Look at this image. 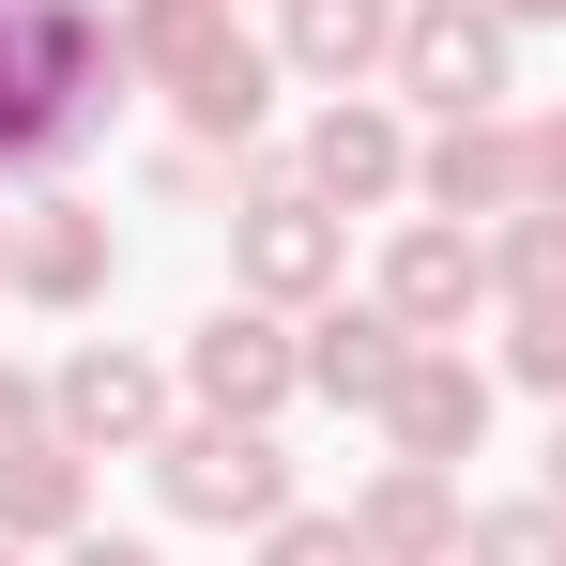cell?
Masks as SVG:
<instances>
[{
    "instance_id": "obj_1",
    "label": "cell",
    "mask_w": 566,
    "mask_h": 566,
    "mask_svg": "<svg viewBox=\"0 0 566 566\" xmlns=\"http://www.w3.org/2000/svg\"><path fill=\"white\" fill-rule=\"evenodd\" d=\"M123 93H154L123 46V0H0V185L77 169L123 123Z\"/></svg>"
},
{
    "instance_id": "obj_2",
    "label": "cell",
    "mask_w": 566,
    "mask_h": 566,
    "mask_svg": "<svg viewBox=\"0 0 566 566\" xmlns=\"http://www.w3.org/2000/svg\"><path fill=\"white\" fill-rule=\"evenodd\" d=\"M353 276V214L276 169V154H245V199H230V291H261V306H322V291Z\"/></svg>"
},
{
    "instance_id": "obj_3",
    "label": "cell",
    "mask_w": 566,
    "mask_h": 566,
    "mask_svg": "<svg viewBox=\"0 0 566 566\" xmlns=\"http://www.w3.org/2000/svg\"><path fill=\"white\" fill-rule=\"evenodd\" d=\"M154 490H169V521H199V536H261V521H291V444L276 429H230V413H169Z\"/></svg>"
},
{
    "instance_id": "obj_4",
    "label": "cell",
    "mask_w": 566,
    "mask_h": 566,
    "mask_svg": "<svg viewBox=\"0 0 566 566\" xmlns=\"http://www.w3.org/2000/svg\"><path fill=\"white\" fill-rule=\"evenodd\" d=\"M185 398L230 413V429H276L291 398H306V337H291V306H261V291L199 306V322H185Z\"/></svg>"
},
{
    "instance_id": "obj_5",
    "label": "cell",
    "mask_w": 566,
    "mask_h": 566,
    "mask_svg": "<svg viewBox=\"0 0 566 566\" xmlns=\"http://www.w3.org/2000/svg\"><path fill=\"white\" fill-rule=\"evenodd\" d=\"M169 382L185 368H154V353H123V337H77V353L46 368V429H62L77 460H154V444H169Z\"/></svg>"
},
{
    "instance_id": "obj_6",
    "label": "cell",
    "mask_w": 566,
    "mask_h": 566,
    "mask_svg": "<svg viewBox=\"0 0 566 566\" xmlns=\"http://www.w3.org/2000/svg\"><path fill=\"white\" fill-rule=\"evenodd\" d=\"M505 15L490 0H398V62H382V93H413L429 123H460V107H505Z\"/></svg>"
},
{
    "instance_id": "obj_7",
    "label": "cell",
    "mask_w": 566,
    "mask_h": 566,
    "mask_svg": "<svg viewBox=\"0 0 566 566\" xmlns=\"http://www.w3.org/2000/svg\"><path fill=\"white\" fill-rule=\"evenodd\" d=\"M521 199H536V138H521L505 107H460V123H429V138H413V214L490 230V214H521Z\"/></svg>"
},
{
    "instance_id": "obj_8",
    "label": "cell",
    "mask_w": 566,
    "mask_h": 566,
    "mask_svg": "<svg viewBox=\"0 0 566 566\" xmlns=\"http://www.w3.org/2000/svg\"><path fill=\"white\" fill-rule=\"evenodd\" d=\"M490 398H505V368H474L460 337H429L368 429H382V460H474V444H490Z\"/></svg>"
},
{
    "instance_id": "obj_9",
    "label": "cell",
    "mask_w": 566,
    "mask_h": 566,
    "mask_svg": "<svg viewBox=\"0 0 566 566\" xmlns=\"http://www.w3.org/2000/svg\"><path fill=\"white\" fill-rule=\"evenodd\" d=\"M291 169L337 199V214H382V199H413V123H398L382 93H322V123H306Z\"/></svg>"
},
{
    "instance_id": "obj_10",
    "label": "cell",
    "mask_w": 566,
    "mask_h": 566,
    "mask_svg": "<svg viewBox=\"0 0 566 566\" xmlns=\"http://www.w3.org/2000/svg\"><path fill=\"white\" fill-rule=\"evenodd\" d=\"M413 353H429V337H413L382 291H368V306H353V291H322V306H306V398H337V413H382Z\"/></svg>"
},
{
    "instance_id": "obj_11",
    "label": "cell",
    "mask_w": 566,
    "mask_h": 566,
    "mask_svg": "<svg viewBox=\"0 0 566 566\" xmlns=\"http://www.w3.org/2000/svg\"><path fill=\"white\" fill-rule=\"evenodd\" d=\"M353 536H368V566H460L474 552V505L444 460H382L368 490H353Z\"/></svg>"
},
{
    "instance_id": "obj_12",
    "label": "cell",
    "mask_w": 566,
    "mask_h": 566,
    "mask_svg": "<svg viewBox=\"0 0 566 566\" xmlns=\"http://www.w3.org/2000/svg\"><path fill=\"white\" fill-rule=\"evenodd\" d=\"M474 291H490V230H460V214H398V245H382V306H398L413 337H460Z\"/></svg>"
},
{
    "instance_id": "obj_13",
    "label": "cell",
    "mask_w": 566,
    "mask_h": 566,
    "mask_svg": "<svg viewBox=\"0 0 566 566\" xmlns=\"http://www.w3.org/2000/svg\"><path fill=\"white\" fill-rule=\"evenodd\" d=\"M276 31H230V46H199L185 77H169V107H185V138H214V154H261V123H276Z\"/></svg>"
},
{
    "instance_id": "obj_14",
    "label": "cell",
    "mask_w": 566,
    "mask_h": 566,
    "mask_svg": "<svg viewBox=\"0 0 566 566\" xmlns=\"http://www.w3.org/2000/svg\"><path fill=\"white\" fill-rule=\"evenodd\" d=\"M107 276H123V245H107L93 199H31V214H15L0 291H31V306H107Z\"/></svg>"
},
{
    "instance_id": "obj_15",
    "label": "cell",
    "mask_w": 566,
    "mask_h": 566,
    "mask_svg": "<svg viewBox=\"0 0 566 566\" xmlns=\"http://www.w3.org/2000/svg\"><path fill=\"white\" fill-rule=\"evenodd\" d=\"M276 62L306 93H368L398 62V0H276Z\"/></svg>"
},
{
    "instance_id": "obj_16",
    "label": "cell",
    "mask_w": 566,
    "mask_h": 566,
    "mask_svg": "<svg viewBox=\"0 0 566 566\" xmlns=\"http://www.w3.org/2000/svg\"><path fill=\"white\" fill-rule=\"evenodd\" d=\"M0 536H15V552H62V536H93V460H77V444H31V460H0Z\"/></svg>"
},
{
    "instance_id": "obj_17",
    "label": "cell",
    "mask_w": 566,
    "mask_h": 566,
    "mask_svg": "<svg viewBox=\"0 0 566 566\" xmlns=\"http://www.w3.org/2000/svg\"><path fill=\"white\" fill-rule=\"evenodd\" d=\"M490 291H505V306H552V291H566V199L490 214Z\"/></svg>"
},
{
    "instance_id": "obj_18",
    "label": "cell",
    "mask_w": 566,
    "mask_h": 566,
    "mask_svg": "<svg viewBox=\"0 0 566 566\" xmlns=\"http://www.w3.org/2000/svg\"><path fill=\"white\" fill-rule=\"evenodd\" d=\"M230 31H245L230 0H123V46H138V77H154V93L185 77L199 46H230Z\"/></svg>"
},
{
    "instance_id": "obj_19",
    "label": "cell",
    "mask_w": 566,
    "mask_h": 566,
    "mask_svg": "<svg viewBox=\"0 0 566 566\" xmlns=\"http://www.w3.org/2000/svg\"><path fill=\"white\" fill-rule=\"evenodd\" d=\"M460 566H566V505L521 490V505H474V552Z\"/></svg>"
},
{
    "instance_id": "obj_20",
    "label": "cell",
    "mask_w": 566,
    "mask_h": 566,
    "mask_svg": "<svg viewBox=\"0 0 566 566\" xmlns=\"http://www.w3.org/2000/svg\"><path fill=\"white\" fill-rule=\"evenodd\" d=\"M490 368H505V382H536V398L566 413V291H552V306H505V353H490Z\"/></svg>"
},
{
    "instance_id": "obj_21",
    "label": "cell",
    "mask_w": 566,
    "mask_h": 566,
    "mask_svg": "<svg viewBox=\"0 0 566 566\" xmlns=\"http://www.w3.org/2000/svg\"><path fill=\"white\" fill-rule=\"evenodd\" d=\"M261 566H368V536H353V505H291L261 521Z\"/></svg>"
},
{
    "instance_id": "obj_22",
    "label": "cell",
    "mask_w": 566,
    "mask_h": 566,
    "mask_svg": "<svg viewBox=\"0 0 566 566\" xmlns=\"http://www.w3.org/2000/svg\"><path fill=\"white\" fill-rule=\"evenodd\" d=\"M31 444H62V429H46V382L0 368V460H31Z\"/></svg>"
},
{
    "instance_id": "obj_23",
    "label": "cell",
    "mask_w": 566,
    "mask_h": 566,
    "mask_svg": "<svg viewBox=\"0 0 566 566\" xmlns=\"http://www.w3.org/2000/svg\"><path fill=\"white\" fill-rule=\"evenodd\" d=\"M521 138H536V199H566V107H536Z\"/></svg>"
},
{
    "instance_id": "obj_24",
    "label": "cell",
    "mask_w": 566,
    "mask_h": 566,
    "mask_svg": "<svg viewBox=\"0 0 566 566\" xmlns=\"http://www.w3.org/2000/svg\"><path fill=\"white\" fill-rule=\"evenodd\" d=\"M62 566H154V536H62Z\"/></svg>"
},
{
    "instance_id": "obj_25",
    "label": "cell",
    "mask_w": 566,
    "mask_h": 566,
    "mask_svg": "<svg viewBox=\"0 0 566 566\" xmlns=\"http://www.w3.org/2000/svg\"><path fill=\"white\" fill-rule=\"evenodd\" d=\"M490 15H505V31H566V0H490Z\"/></svg>"
},
{
    "instance_id": "obj_26",
    "label": "cell",
    "mask_w": 566,
    "mask_h": 566,
    "mask_svg": "<svg viewBox=\"0 0 566 566\" xmlns=\"http://www.w3.org/2000/svg\"><path fill=\"white\" fill-rule=\"evenodd\" d=\"M552 505H566V413H552Z\"/></svg>"
},
{
    "instance_id": "obj_27",
    "label": "cell",
    "mask_w": 566,
    "mask_h": 566,
    "mask_svg": "<svg viewBox=\"0 0 566 566\" xmlns=\"http://www.w3.org/2000/svg\"><path fill=\"white\" fill-rule=\"evenodd\" d=\"M0 261H15V214H0Z\"/></svg>"
},
{
    "instance_id": "obj_28",
    "label": "cell",
    "mask_w": 566,
    "mask_h": 566,
    "mask_svg": "<svg viewBox=\"0 0 566 566\" xmlns=\"http://www.w3.org/2000/svg\"><path fill=\"white\" fill-rule=\"evenodd\" d=\"M0 566H31V552H15V536H0Z\"/></svg>"
}]
</instances>
